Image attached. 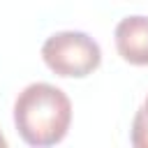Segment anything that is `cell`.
Segmentation results:
<instances>
[{
	"label": "cell",
	"mask_w": 148,
	"mask_h": 148,
	"mask_svg": "<svg viewBox=\"0 0 148 148\" xmlns=\"http://www.w3.org/2000/svg\"><path fill=\"white\" fill-rule=\"evenodd\" d=\"M14 125L28 146H56L72 125V102L65 90L51 83L25 86L14 102Z\"/></svg>",
	"instance_id": "cell-1"
},
{
	"label": "cell",
	"mask_w": 148,
	"mask_h": 148,
	"mask_svg": "<svg viewBox=\"0 0 148 148\" xmlns=\"http://www.w3.org/2000/svg\"><path fill=\"white\" fill-rule=\"evenodd\" d=\"M44 65L65 79H83L92 74L102 62L99 44L81 30H62L46 37L42 44Z\"/></svg>",
	"instance_id": "cell-2"
},
{
	"label": "cell",
	"mask_w": 148,
	"mask_h": 148,
	"mask_svg": "<svg viewBox=\"0 0 148 148\" xmlns=\"http://www.w3.org/2000/svg\"><path fill=\"white\" fill-rule=\"evenodd\" d=\"M113 42L118 56L136 67L148 65V16L134 14L118 21L113 30Z\"/></svg>",
	"instance_id": "cell-3"
},
{
	"label": "cell",
	"mask_w": 148,
	"mask_h": 148,
	"mask_svg": "<svg viewBox=\"0 0 148 148\" xmlns=\"http://www.w3.org/2000/svg\"><path fill=\"white\" fill-rule=\"evenodd\" d=\"M130 141L134 148H148V109L141 104L134 113L132 130H130Z\"/></svg>",
	"instance_id": "cell-4"
},
{
	"label": "cell",
	"mask_w": 148,
	"mask_h": 148,
	"mask_svg": "<svg viewBox=\"0 0 148 148\" xmlns=\"http://www.w3.org/2000/svg\"><path fill=\"white\" fill-rule=\"evenodd\" d=\"M0 148H7V139L2 136V132H0Z\"/></svg>",
	"instance_id": "cell-5"
},
{
	"label": "cell",
	"mask_w": 148,
	"mask_h": 148,
	"mask_svg": "<svg viewBox=\"0 0 148 148\" xmlns=\"http://www.w3.org/2000/svg\"><path fill=\"white\" fill-rule=\"evenodd\" d=\"M143 106H146V109H148V95H146V102H143Z\"/></svg>",
	"instance_id": "cell-6"
}]
</instances>
